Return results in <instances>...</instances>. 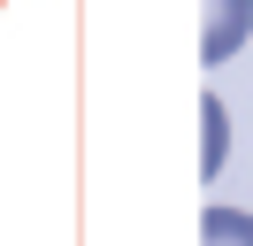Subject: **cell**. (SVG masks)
Instances as JSON below:
<instances>
[{
    "mask_svg": "<svg viewBox=\"0 0 253 246\" xmlns=\"http://www.w3.org/2000/svg\"><path fill=\"white\" fill-rule=\"evenodd\" d=\"M200 246H253V215L246 208H207L200 215Z\"/></svg>",
    "mask_w": 253,
    "mask_h": 246,
    "instance_id": "cell-2",
    "label": "cell"
},
{
    "mask_svg": "<svg viewBox=\"0 0 253 246\" xmlns=\"http://www.w3.org/2000/svg\"><path fill=\"white\" fill-rule=\"evenodd\" d=\"M200 123H207V146H200V169L215 177V169H222V154H230V116H222V100H215V92L200 100Z\"/></svg>",
    "mask_w": 253,
    "mask_h": 246,
    "instance_id": "cell-3",
    "label": "cell"
},
{
    "mask_svg": "<svg viewBox=\"0 0 253 246\" xmlns=\"http://www.w3.org/2000/svg\"><path fill=\"white\" fill-rule=\"evenodd\" d=\"M253 31V0H207V23H200V62L215 69V62H230L238 46H246Z\"/></svg>",
    "mask_w": 253,
    "mask_h": 246,
    "instance_id": "cell-1",
    "label": "cell"
}]
</instances>
